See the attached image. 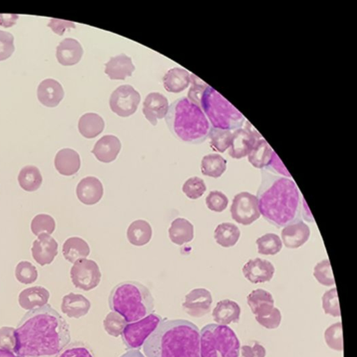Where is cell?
<instances>
[{"label": "cell", "mask_w": 357, "mask_h": 357, "mask_svg": "<svg viewBox=\"0 0 357 357\" xmlns=\"http://www.w3.org/2000/svg\"><path fill=\"white\" fill-rule=\"evenodd\" d=\"M13 337L17 357H57L71 339L68 322L47 303L26 312Z\"/></svg>", "instance_id": "6da1fadb"}, {"label": "cell", "mask_w": 357, "mask_h": 357, "mask_svg": "<svg viewBox=\"0 0 357 357\" xmlns=\"http://www.w3.org/2000/svg\"><path fill=\"white\" fill-rule=\"evenodd\" d=\"M260 213L271 224L284 227L295 221L300 213L301 199L295 183L264 169L257 192Z\"/></svg>", "instance_id": "7a4b0ae2"}, {"label": "cell", "mask_w": 357, "mask_h": 357, "mask_svg": "<svg viewBox=\"0 0 357 357\" xmlns=\"http://www.w3.org/2000/svg\"><path fill=\"white\" fill-rule=\"evenodd\" d=\"M146 357H200V332L183 319L162 320L143 344Z\"/></svg>", "instance_id": "3957f363"}, {"label": "cell", "mask_w": 357, "mask_h": 357, "mask_svg": "<svg viewBox=\"0 0 357 357\" xmlns=\"http://www.w3.org/2000/svg\"><path fill=\"white\" fill-rule=\"evenodd\" d=\"M165 121L177 139L190 144L202 143L211 130L201 107L186 97L178 98L170 105Z\"/></svg>", "instance_id": "277c9868"}, {"label": "cell", "mask_w": 357, "mask_h": 357, "mask_svg": "<svg viewBox=\"0 0 357 357\" xmlns=\"http://www.w3.org/2000/svg\"><path fill=\"white\" fill-rule=\"evenodd\" d=\"M110 310L128 323L137 321L153 313L154 299L149 289L137 281H123L111 290L108 298Z\"/></svg>", "instance_id": "5b68a950"}, {"label": "cell", "mask_w": 357, "mask_h": 357, "mask_svg": "<svg viewBox=\"0 0 357 357\" xmlns=\"http://www.w3.org/2000/svg\"><path fill=\"white\" fill-rule=\"evenodd\" d=\"M240 342L227 325L208 324L200 331V357H238Z\"/></svg>", "instance_id": "8992f818"}, {"label": "cell", "mask_w": 357, "mask_h": 357, "mask_svg": "<svg viewBox=\"0 0 357 357\" xmlns=\"http://www.w3.org/2000/svg\"><path fill=\"white\" fill-rule=\"evenodd\" d=\"M199 107L203 109L213 128L231 130L238 128L244 121L242 114L221 94L210 86L204 90Z\"/></svg>", "instance_id": "52a82bcc"}, {"label": "cell", "mask_w": 357, "mask_h": 357, "mask_svg": "<svg viewBox=\"0 0 357 357\" xmlns=\"http://www.w3.org/2000/svg\"><path fill=\"white\" fill-rule=\"evenodd\" d=\"M162 320L159 314L151 313L137 321L128 323L121 334L123 343L129 349H140Z\"/></svg>", "instance_id": "ba28073f"}, {"label": "cell", "mask_w": 357, "mask_h": 357, "mask_svg": "<svg viewBox=\"0 0 357 357\" xmlns=\"http://www.w3.org/2000/svg\"><path fill=\"white\" fill-rule=\"evenodd\" d=\"M70 275L73 285L85 291L96 288L101 279V273L97 263L86 258L79 259L74 263Z\"/></svg>", "instance_id": "9c48e42d"}, {"label": "cell", "mask_w": 357, "mask_h": 357, "mask_svg": "<svg viewBox=\"0 0 357 357\" xmlns=\"http://www.w3.org/2000/svg\"><path fill=\"white\" fill-rule=\"evenodd\" d=\"M231 215L236 222L249 225L260 217L257 196L248 192L236 194L230 208Z\"/></svg>", "instance_id": "30bf717a"}, {"label": "cell", "mask_w": 357, "mask_h": 357, "mask_svg": "<svg viewBox=\"0 0 357 357\" xmlns=\"http://www.w3.org/2000/svg\"><path fill=\"white\" fill-rule=\"evenodd\" d=\"M140 102V95L132 86L126 84L117 87L109 98V106L117 115L126 117L135 112Z\"/></svg>", "instance_id": "8fae6325"}, {"label": "cell", "mask_w": 357, "mask_h": 357, "mask_svg": "<svg viewBox=\"0 0 357 357\" xmlns=\"http://www.w3.org/2000/svg\"><path fill=\"white\" fill-rule=\"evenodd\" d=\"M212 303V295L208 289L196 288L185 296L182 307L188 314L199 318L210 312Z\"/></svg>", "instance_id": "7c38bea8"}, {"label": "cell", "mask_w": 357, "mask_h": 357, "mask_svg": "<svg viewBox=\"0 0 357 357\" xmlns=\"http://www.w3.org/2000/svg\"><path fill=\"white\" fill-rule=\"evenodd\" d=\"M31 254L41 266L50 264L58 254V243L50 235L41 234L33 242Z\"/></svg>", "instance_id": "4fadbf2b"}, {"label": "cell", "mask_w": 357, "mask_h": 357, "mask_svg": "<svg viewBox=\"0 0 357 357\" xmlns=\"http://www.w3.org/2000/svg\"><path fill=\"white\" fill-rule=\"evenodd\" d=\"M245 278L253 284L270 281L275 273L274 266L269 261L261 258L250 259L243 266Z\"/></svg>", "instance_id": "5bb4252c"}, {"label": "cell", "mask_w": 357, "mask_h": 357, "mask_svg": "<svg viewBox=\"0 0 357 357\" xmlns=\"http://www.w3.org/2000/svg\"><path fill=\"white\" fill-rule=\"evenodd\" d=\"M310 229L303 221L298 220L287 225L282 230L283 243L288 248H298L309 239Z\"/></svg>", "instance_id": "9a60e30c"}, {"label": "cell", "mask_w": 357, "mask_h": 357, "mask_svg": "<svg viewBox=\"0 0 357 357\" xmlns=\"http://www.w3.org/2000/svg\"><path fill=\"white\" fill-rule=\"evenodd\" d=\"M103 186L94 176H86L80 180L76 188L78 199L85 205L97 204L102 197Z\"/></svg>", "instance_id": "2e32d148"}, {"label": "cell", "mask_w": 357, "mask_h": 357, "mask_svg": "<svg viewBox=\"0 0 357 357\" xmlns=\"http://www.w3.org/2000/svg\"><path fill=\"white\" fill-rule=\"evenodd\" d=\"M169 109L167 98L158 92L148 94L143 103L142 112L146 119L155 126L158 119L166 116Z\"/></svg>", "instance_id": "e0dca14e"}, {"label": "cell", "mask_w": 357, "mask_h": 357, "mask_svg": "<svg viewBox=\"0 0 357 357\" xmlns=\"http://www.w3.org/2000/svg\"><path fill=\"white\" fill-rule=\"evenodd\" d=\"M64 96V91L61 84L53 79H45L38 85L37 97L45 106L54 107L59 105Z\"/></svg>", "instance_id": "ac0fdd59"}, {"label": "cell", "mask_w": 357, "mask_h": 357, "mask_svg": "<svg viewBox=\"0 0 357 357\" xmlns=\"http://www.w3.org/2000/svg\"><path fill=\"white\" fill-rule=\"evenodd\" d=\"M91 306L90 301L84 296L70 292L63 297L61 310L67 317L79 319L88 314Z\"/></svg>", "instance_id": "d6986e66"}, {"label": "cell", "mask_w": 357, "mask_h": 357, "mask_svg": "<svg viewBox=\"0 0 357 357\" xmlns=\"http://www.w3.org/2000/svg\"><path fill=\"white\" fill-rule=\"evenodd\" d=\"M121 147L120 140L116 136L107 135L96 142L91 153L99 161L109 163L116 158Z\"/></svg>", "instance_id": "ffe728a7"}, {"label": "cell", "mask_w": 357, "mask_h": 357, "mask_svg": "<svg viewBox=\"0 0 357 357\" xmlns=\"http://www.w3.org/2000/svg\"><path fill=\"white\" fill-rule=\"evenodd\" d=\"M257 140L245 129L238 128L232 133L228 153L234 159H241L249 154Z\"/></svg>", "instance_id": "44dd1931"}, {"label": "cell", "mask_w": 357, "mask_h": 357, "mask_svg": "<svg viewBox=\"0 0 357 357\" xmlns=\"http://www.w3.org/2000/svg\"><path fill=\"white\" fill-rule=\"evenodd\" d=\"M247 303L255 317H264L272 312L274 299L268 291L263 289L252 290L247 296Z\"/></svg>", "instance_id": "7402d4cb"}, {"label": "cell", "mask_w": 357, "mask_h": 357, "mask_svg": "<svg viewBox=\"0 0 357 357\" xmlns=\"http://www.w3.org/2000/svg\"><path fill=\"white\" fill-rule=\"evenodd\" d=\"M82 54V45L73 38H65L56 47V59L63 66H73L77 63Z\"/></svg>", "instance_id": "603a6c76"}, {"label": "cell", "mask_w": 357, "mask_h": 357, "mask_svg": "<svg viewBox=\"0 0 357 357\" xmlns=\"http://www.w3.org/2000/svg\"><path fill=\"white\" fill-rule=\"evenodd\" d=\"M79 155L69 148L59 150L54 158V167L57 172L63 176L75 174L80 168Z\"/></svg>", "instance_id": "cb8c5ba5"}, {"label": "cell", "mask_w": 357, "mask_h": 357, "mask_svg": "<svg viewBox=\"0 0 357 357\" xmlns=\"http://www.w3.org/2000/svg\"><path fill=\"white\" fill-rule=\"evenodd\" d=\"M213 320L221 325L238 323L241 316V307L234 301L224 299L218 301L213 310Z\"/></svg>", "instance_id": "d4e9b609"}, {"label": "cell", "mask_w": 357, "mask_h": 357, "mask_svg": "<svg viewBox=\"0 0 357 357\" xmlns=\"http://www.w3.org/2000/svg\"><path fill=\"white\" fill-rule=\"evenodd\" d=\"M105 66V73L111 79H125L135 70L131 59L124 54L111 57Z\"/></svg>", "instance_id": "484cf974"}, {"label": "cell", "mask_w": 357, "mask_h": 357, "mask_svg": "<svg viewBox=\"0 0 357 357\" xmlns=\"http://www.w3.org/2000/svg\"><path fill=\"white\" fill-rule=\"evenodd\" d=\"M49 291L43 287L34 286L22 290L19 294V304L25 310H32L47 304Z\"/></svg>", "instance_id": "4316f807"}, {"label": "cell", "mask_w": 357, "mask_h": 357, "mask_svg": "<svg viewBox=\"0 0 357 357\" xmlns=\"http://www.w3.org/2000/svg\"><path fill=\"white\" fill-rule=\"evenodd\" d=\"M168 233L172 243L181 245L193 239L194 227L188 220L177 218L172 222Z\"/></svg>", "instance_id": "83f0119b"}, {"label": "cell", "mask_w": 357, "mask_h": 357, "mask_svg": "<svg viewBox=\"0 0 357 357\" xmlns=\"http://www.w3.org/2000/svg\"><path fill=\"white\" fill-rule=\"evenodd\" d=\"M90 248L82 238L77 236L70 237L65 241L62 247L63 257L70 263H75L79 259L89 256Z\"/></svg>", "instance_id": "f1b7e54d"}, {"label": "cell", "mask_w": 357, "mask_h": 357, "mask_svg": "<svg viewBox=\"0 0 357 357\" xmlns=\"http://www.w3.org/2000/svg\"><path fill=\"white\" fill-rule=\"evenodd\" d=\"M165 89L172 93H178L187 88L190 82V75L185 69L173 68L163 77Z\"/></svg>", "instance_id": "f546056e"}, {"label": "cell", "mask_w": 357, "mask_h": 357, "mask_svg": "<svg viewBox=\"0 0 357 357\" xmlns=\"http://www.w3.org/2000/svg\"><path fill=\"white\" fill-rule=\"evenodd\" d=\"M274 151L263 138L257 139L248 155L249 162L255 167L263 169L271 162Z\"/></svg>", "instance_id": "4dcf8cb0"}, {"label": "cell", "mask_w": 357, "mask_h": 357, "mask_svg": "<svg viewBox=\"0 0 357 357\" xmlns=\"http://www.w3.org/2000/svg\"><path fill=\"white\" fill-rule=\"evenodd\" d=\"M152 236V228L144 220H137L131 222L127 229V238L133 245L142 246L147 244Z\"/></svg>", "instance_id": "1f68e13d"}, {"label": "cell", "mask_w": 357, "mask_h": 357, "mask_svg": "<svg viewBox=\"0 0 357 357\" xmlns=\"http://www.w3.org/2000/svg\"><path fill=\"white\" fill-rule=\"evenodd\" d=\"M105 123L102 117L96 113L83 114L78 122V129L80 134L90 139L98 136L104 129Z\"/></svg>", "instance_id": "d6a6232c"}, {"label": "cell", "mask_w": 357, "mask_h": 357, "mask_svg": "<svg viewBox=\"0 0 357 357\" xmlns=\"http://www.w3.org/2000/svg\"><path fill=\"white\" fill-rule=\"evenodd\" d=\"M241 235L238 227L231 222L219 224L214 231V238L218 244L229 248L234 246Z\"/></svg>", "instance_id": "836d02e7"}, {"label": "cell", "mask_w": 357, "mask_h": 357, "mask_svg": "<svg viewBox=\"0 0 357 357\" xmlns=\"http://www.w3.org/2000/svg\"><path fill=\"white\" fill-rule=\"evenodd\" d=\"M227 169V160L220 154L210 153L204 155L201 162V172L204 176L218 178Z\"/></svg>", "instance_id": "e575fe53"}, {"label": "cell", "mask_w": 357, "mask_h": 357, "mask_svg": "<svg viewBox=\"0 0 357 357\" xmlns=\"http://www.w3.org/2000/svg\"><path fill=\"white\" fill-rule=\"evenodd\" d=\"M17 180L20 187L24 190L33 192L40 187L43 177L38 167L27 165L20 171Z\"/></svg>", "instance_id": "d590c367"}, {"label": "cell", "mask_w": 357, "mask_h": 357, "mask_svg": "<svg viewBox=\"0 0 357 357\" xmlns=\"http://www.w3.org/2000/svg\"><path fill=\"white\" fill-rule=\"evenodd\" d=\"M258 252L264 255H275L282 248V242L275 234L267 233L256 241Z\"/></svg>", "instance_id": "8d00e7d4"}, {"label": "cell", "mask_w": 357, "mask_h": 357, "mask_svg": "<svg viewBox=\"0 0 357 357\" xmlns=\"http://www.w3.org/2000/svg\"><path fill=\"white\" fill-rule=\"evenodd\" d=\"M211 149L218 152L223 153L229 148L232 132L229 130L211 128L208 135Z\"/></svg>", "instance_id": "74e56055"}, {"label": "cell", "mask_w": 357, "mask_h": 357, "mask_svg": "<svg viewBox=\"0 0 357 357\" xmlns=\"http://www.w3.org/2000/svg\"><path fill=\"white\" fill-rule=\"evenodd\" d=\"M54 218L47 214L36 215L31 220V230L32 233L38 236L41 234H52L55 229Z\"/></svg>", "instance_id": "f35d334b"}, {"label": "cell", "mask_w": 357, "mask_h": 357, "mask_svg": "<svg viewBox=\"0 0 357 357\" xmlns=\"http://www.w3.org/2000/svg\"><path fill=\"white\" fill-rule=\"evenodd\" d=\"M57 357H96L91 347L82 341L70 342Z\"/></svg>", "instance_id": "ab89813d"}, {"label": "cell", "mask_w": 357, "mask_h": 357, "mask_svg": "<svg viewBox=\"0 0 357 357\" xmlns=\"http://www.w3.org/2000/svg\"><path fill=\"white\" fill-rule=\"evenodd\" d=\"M324 339L331 349L342 351L343 349L342 323L337 322L329 326L324 332Z\"/></svg>", "instance_id": "60d3db41"}, {"label": "cell", "mask_w": 357, "mask_h": 357, "mask_svg": "<svg viewBox=\"0 0 357 357\" xmlns=\"http://www.w3.org/2000/svg\"><path fill=\"white\" fill-rule=\"evenodd\" d=\"M15 275L20 283L28 284L34 282L37 280L38 271L31 262L22 261L17 264Z\"/></svg>", "instance_id": "b9f144b4"}, {"label": "cell", "mask_w": 357, "mask_h": 357, "mask_svg": "<svg viewBox=\"0 0 357 357\" xmlns=\"http://www.w3.org/2000/svg\"><path fill=\"white\" fill-rule=\"evenodd\" d=\"M126 324L127 322L125 319L113 311L107 314L103 320V327L105 331L109 335L115 337L122 334Z\"/></svg>", "instance_id": "7bdbcfd3"}, {"label": "cell", "mask_w": 357, "mask_h": 357, "mask_svg": "<svg viewBox=\"0 0 357 357\" xmlns=\"http://www.w3.org/2000/svg\"><path fill=\"white\" fill-rule=\"evenodd\" d=\"M313 275L322 285L328 287L335 284L331 263L327 259L321 260L315 265Z\"/></svg>", "instance_id": "ee69618b"}, {"label": "cell", "mask_w": 357, "mask_h": 357, "mask_svg": "<svg viewBox=\"0 0 357 357\" xmlns=\"http://www.w3.org/2000/svg\"><path fill=\"white\" fill-rule=\"evenodd\" d=\"M182 190L189 199H197L204 195L206 186L202 178L192 176L185 181Z\"/></svg>", "instance_id": "f6af8a7d"}, {"label": "cell", "mask_w": 357, "mask_h": 357, "mask_svg": "<svg viewBox=\"0 0 357 357\" xmlns=\"http://www.w3.org/2000/svg\"><path fill=\"white\" fill-rule=\"evenodd\" d=\"M321 301L322 308L326 314L333 317L340 316L337 289L335 287L326 291L322 296Z\"/></svg>", "instance_id": "bcb514c9"}, {"label": "cell", "mask_w": 357, "mask_h": 357, "mask_svg": "<svg viewBox=\"0 0 357 357\" xmlns=\"http://www.w3.org/2000/svg\"><path fill=\"white\" fill-rule=\"evenodd\" d=\"M205 202L208 208L215 212L223 211L229 202L227 196L218 190L211 191L206 196Z\"/></svg>", "instance_id": "7dc6e473"}, {"label": "cell", "mask_w": 357, "mask_h": 357, "mask_svg": "<svg viewBox=\"0 0 357 357\" xmlns=\"http://www.w3.org/2000/svg\"><path fill=\"white\" fill-rule=\"evenodd\" d=\"M14 50L13 36L8 31L0 30V61L9 58Z\"/></svg>", "instance_id": "c3c4849f"}, {"label": "cell", "mask_w": 357, "mask_h": 357, "mask_svg": "<svg viewBox=\"0 0 357 357\" xmlns=\"http://www.w3.org/2000/svg\"><path fill=\"white\" fill-rule=\"evenodd\" d=\"M255 320L267 329H275L280 326L282 315L280 310L275 307L268 314L259 317H255Z\"/></svg>", "instance_id": "681fc988"}, {"label": "cell", "mask_w": 357, "mask_h": 357, "mask_svg": "<svg viewBox=\"0 0 357 357\" xmlns=\"http://www.w3.org/2000/svg\"><path fill=\"white\" fill-rule=\"evenodd\" d=\"M191 87L188 92V99L197 105H199L202 94L208 86L195 75H190Z\"/></svg>", "instance_id": "f907efd6"}, {"label": "cell", "mask_w": 357, "mask_h": 357, "mask_svg": "<svg viewBox=\"0 0 357 357\" xmlns=\"http://www.w3.org/2000/svg\"><path fill=\"white\" fill-rule=\"evenodd\" d=\"M243 357H265V347L257 341H254L252 346L243 345L241 348Z\"/></svg>", "instance_id": "816d5d0a"}, {"label": "cell", "mask_w": 357, "mask_h": 357, "mask_svg": "<svg viewBox=\"0 0 357 357\" xmlns=\"http://www.w3.org/2000/svg\"><path fill=\"white\" fill-rule=\"evenodd\" d=\"M47 26L59 36H62L66 29L75 28V24L73 22L54 18L50 20Z\"/></svg>", "instance_id": "f5cc1de1"}, {"label": "cell", "mask_w": 357, "mask_h": 357, "mask_svg": "<svg viewBox=\"0 0 357 357\" xmlns=\"http://www.w3.org/2000/svg\"><path fill=\"white\" fill-rule=\"evenodd\" d=\"M269 165L277 173L291 177V174L287 172V169L283 165L281 160H280V158L278 157L275 152L273 153L272 159L268 166Z\"/></svg>", "instance_id": "db71d44e"}, {"label": "cell", "mask_w": 357, "mask_h": 357, "mask_svg": "<svg viewBox=\"0 0 357 357\" xmlns=\"http://www.w3.org/2000/svg\"><path fill=\"white\" fill-rule=\"evenodd\" d=\"M19 15L16 14H0V25L10 27L16 23Z\"/></svg>", "instance_id": "11a10c76"}, {"label": "cell", "mask_w": 357, "mask_h": 357, "mask_svg": "<svg viewBox=\"0 0 357 357\" xmlns=\"http://www.w3.org/2000/svg\"><path fill=\"white\" fill-rule=\"evenodd\" d=\"M245 130L250 132L252 136H254L257 139H261L262 137L259 134V132L253 127V126L247 121L246 126H245Z\"/></svg>", "instance_id": "9f6ffc18"}, {"label": "cell", "mask_w": 357, "mask_h": 357, "mask_svg": "<svg viewBox=\"0 0 357 357\" xmlns=\"http://www.w3.org/2000/svg\"><path fill=\"white\" fill-rule=\"evenodd\" d=\"M120 357H145L139 349H130Z\"/></svg>", "instance_id": "6f0895ef"}, {"label": "cell", "mask_w": 357, "mask_h": 357, "mask_svg": "<svg viewBox=\"0 0 357 357\" xmlns=\"http://www.w3.org/2000/svg\"><path fill=\"white\" fill-rule=\"evenodd\" d=\"M0 357H17L11 351L4 347H0Z\"/></svg>", "instance_id": "680465c9"}]
</instances>
